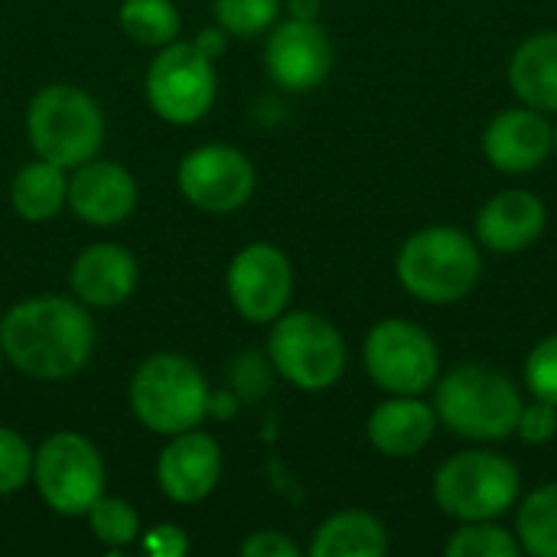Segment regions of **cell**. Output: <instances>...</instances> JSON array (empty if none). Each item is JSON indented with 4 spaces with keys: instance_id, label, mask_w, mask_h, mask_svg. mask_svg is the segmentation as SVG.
Here are the masks:
<instances>
[{
    "instance_id": "1",
    "label": "cell",
    "mask_w": 557,
    "mask_h": 557,
    "mask_svg": "<svg viewBox=\"0 0 557 557\" xmlns=\"http://www.w3.org/2000/svg\"><path fill=\"white\" fill-rule=\"evenodd\" d=\"M95 320L78 297L39 294L0 317L3 359L39 382L78 375L95 352Z\"/></svg>"
},
{
    "instance_id": "2",
    "label": "cell",
    "mask_w": 557,
    "mask_h": 557,
    "mask_svg": "<svg viewBox=\"0 0 557 557\" xmlns=\"http://www.w3.org/2000/svg\"><path fill=\"white\" fill-rule=\"evenodd\" d=\"M522 401V388L503 369L486 362H460L441 372L431 388L441 428L470 444H503L516 437Z\"/></svg>"
},
{
    "instance_id": "3",
    "label": "cell",
    "mask_w": 557,
    "mask_h": 557,
    "mask_svg": "<svg viewBox=\"0 0 557 557\" xmlns=\"http://www.w3.org/2000/svg\"><path fill=\"white\" fill-rule=\"evenodd\" d=\"M395 277L424 307H454L483 281V248L457 225H424L395 255Z\"/></svg>"
},
{
    "instance_id": "4",
    "label": "cell",
    "mask_w": 557,
    "mask_h": 557,
    "mask_svg": "<svg viewBox=\"0 0 557 557\" xmlns=\"http://www.w3.org/2000/svg\"><path fill=\"white\" fill-rule=\"evenodd\" d=\"M431 499L454 525L506 519L522 499V470L490 444H476L450 454L434 470Z\"/></svg>"
},
{
    "instance_id": "5",
    "label": "cell",
    "mask_w": 557,
    "mask_h": 557,
    "mask_svg": "<svg viewBox=\"0 0 557 557\" xmlns=\"http://www.w3.org/2000/svg\"><path fill=\"white\" fill-rule=\"evenodd\" d=\"M127 401L134 418L160 437L199 428L212 408L202 369L176 352H157L144 359L131 375Z\"/></svg>"
},
{
    "instance_id": "6",
    "label": "cell",
    "mask_w": 557,
    "mask_h": 557,
    "mask_svg": "<svg viewBox=\"0 0 557 557\" xmlns=\"http://www.w3.org/2000/svg\"><path fill=\"white\" fill-rule=\"evenodd\" d=\"M268 359L287 385L300 392H326L343 382L349 349L330 317L313 310H284L271 323Z\"/></svg>"
},
{
    "instance_id": "7",
    "label": "cell",
    "mask_w": 557,
    "mask_h": 557,
    "mask_svg": "<svg viewBox=\"0 0 557 557\" xmlns=\"http://www.w3.org/2000/svg\"><path fill=\"white\" fill-rule=\"evenodd\" d=\"M26 137L39 160L75 170L98 157L104 144V114L88 91L75 85H46L26 108Z\"/></svg>"
},
{
    "instance_id": "8",
    "label": "cell",
    "mask_w": 557,
    "mask_h": 557,
    "mask_svg": "<svg viewBox=\"0 0 557 557\" xmlns=\"http://www.w3.org/2000/svg\"><path fill=\"white\" fill-rule=\"evenodd\" d=\"M362 369L385 395H428L444 372L437 339L408 317H385L369 326Z\"/></svg>"
},
{
    "instance_id": "9",
    "label": "cell",
    "mask_w": 557,
    "mask_h": 557,
    "mask_svg": "<svg viewBox=\"0 0 557 557\" xmlns=\"http://www.w3.org/2000/svg\"><path fill=\"white\" fill-rule=\"evenodd\" d=\"M33 483L55 516L78 519L104 496V460L88 437L59 431L33 450Z\"/></svg>"
},
{
    "instance_id": "10",
    "label": "cell",
    "mask_w": 557,
    "mask_h": 557,
    "mask_svg": "<svg viewBox=\"0 0 557 557\" xmlns=\"http://www.w3.org/2000/svg\"><path fill=\"white\" fill-rule=\"evenodd\" d=\"M215 91H219L215 62L196 42H183V39L163 46L153 55L144 78L147 104L153 108L157 117L176 127L202 121L215 104Z\"/></svg>"
},
{
    "instance_id": "11",
    "label": "cell",
    "mask_w": 557,
    "mask_h": 557,
    "mask_svg": "<svg viewBox=\"0 0 557 557\" xmlns=\"http://www.w3.org/2000/svg\"><path fill=\"white\" fill-rule=\"evenodd\" d=\"M176 186L189 206L209 215H228L255 196L258 173L242 150L228 144H206L180 160Z\"/></svg>"
},
{
    "instance_id": "12",
    "label": "cell",
    "mask_w": 557,
    "mask_h": 557,
    "mask_svg": "<svg viewBox=\"0 0 557 557\" xmlns=\"http://www.w3.org/2000/svg\"><path fill=\"white\" fill-rule=\"evenodd\" d=\"M225 290L242 320L255 326L274 323L290 307L294 264L277 245L251 242L232 258L225 271Z\"/></svg>"
},
{
    "instance_id": "13",
    "label": "cell",
    "mask_w": 557,
    "mask_h": 557,
    "mask_svg": "<svg viewBox=\"0 0 557 557\" xmlns=\"http://www.w3.org/2000/svg\"><path fill=\"white\" fill-rule=\"evenodd\" d=\"M268 78L294 95L320 88L333 72V42L317 20L290 16L271 26L264 42Z\"/></svg>"
},
{
    "instance_id": "14",
    "label": "cell",
    "mask_w": 557,
    "mask_h": 557,
    "mask_svg": "<svg viewBox=\"0 0 557 557\" xmlns=\"http://www.w3.org/2000/svg\"><path fill=\"white\" fill-rule=\"evenodd\" d=\"M480 150L496 173L529 176L552 160V117L516 101L486 121Z\"/></svg>"
},
{
    "instance_id": "15",
    "label": "cell",
    "mask_w": 557,
    "mask_h": 557,
    "mask_svg": "<svg viewBox=\"0 0 557 557\" xmlns=\"http://www.w3.org/2000/svg\"><path fill=\"white\" fill-rule=\"evenodd\" d=\"M548 228V206L539 193L509 186L493 193L473 219V238L493 255H522L542 242Z\"/></svg>"
},
{
    "instance_id": "16",
    "label": "cell",
    "mask_w": 557,
    "mask_h": 557,
    "mask_svg": "<svg viewBox=\"0 0 557 557\" xmlns=\"http://www.w3.org/2000/svg\"><path fill=\"white\" fill-rule=\"evenodd\" d=\"M222 480V447L212 434L193 428L173 434L157 457V486L176 506H196L215 493Z\"/></svg>"
},
{
    "instance_id": "17",
    "label": "cell",
    "mask_w": 557,
    "mask_h": 557,
    "mask_svg": "<svg viewBox=\"0 0 557 557\" xmlns=\"http://www.w3.org/2000/svg\"><path fill=\"white\" fill-rule=\"evenodd\" d=\"M65 206L95 228H111L137 209V180L114 160H85L69 176Z\"/></svg>"
},
{
    "instance_id": "18",
    "label": "cell",
    "mask_w": 557,
    "mask_h": 557,
    "mask_svg": "<svg viewBox=\"0 0 557 557\" xmlns=\"http://www.w3.org/2000/svg\"><path fill=\"white\" fill-rule=\"evenodd\" d=\"M441 431L437 411L424 395H385L366 418V441L388 460L421 457Z\"/></svg>"
},
{
    "instance_id": "19",
    "label": "cell",
    "mask_w": 557,
    "mask_h": 557,
    "mask_svg": "<svg viewBox=\"0 0 557 557\" xmlns=\"http://www.w3.org/2000/svg\"><path fill=\"white\" fill-rule=\"evenodd\" d=\"M137 258L111 242L101 245H88L69 271V287L72 297H78L85 307H121L124 300H131V294L137 290Z\"/></svg>"
},
{
    "instance_id": "20",
    "label": "cell",
    "mask_w": 557,
    "mask_h": 557,
    "mask_svg": "<svg viewBox=\"0 0 557 557\" xmlns=\"http://www.w3.org/2000/svg\"><path fill=\"white\" fill-rule=\"evenodd\" d=\"M506 78H509L516 101L548 117L557 114V29L529 33L512 49Z\"/></svg>"
},
{
    "instance_id": "21",
    "label": "cell",
    "mask_w": 557,
    "mask_h": 557,
    "mask_svg": "<svg viewBox=\"0 0 557 557\" xmlns=\"http://www.w3.org/2000/svg\"><path fill=\"white\" fill-rule=\"evenodd\" d=\"M307 552L310 557H385L392 552V535L379 516L343 509L317 525Z\"/></svg>"
},
{
    "instance_id": "22",
    "label": "cell",
    "mask_w": 557,
    "mask_h": 557,
    "mask_svg": "<svg viewBox=\"0 0 557 557\" xmlns=\"http://www.w3.org/2000/svg\"><path fill=\"white\" fill-rule=\"evenodd\" d=\"M69 196V176L62 166L49 160H33L26 163L10 186V202L13 212L26 222H49L62 212Z\"/></svg>"
},
{
    "instance_id": "23",
    "label": "cell",
    "mask_w": 557,
    "mask_h": 557,
    "mask_svg": "<svg viewBox=\"0 0 557 557\" xmlns=\"http://www.w3.org/2000/svg\"><path fill=\"white\" fill-rule=\"evenodd\" d=\"M516 539L522 555L557 557V480H548L516 503Z\"/></svg>"
},
{
    "instance_id": "24",
    "label": "cell",
    "mask_w": 557,
    "mask_h": 557,
    "mask_svg": "<svg viewBox=\"0 0 557 557\" xmlns=\"http://www.w3.org/2000/svg\"><path fill=\"white\" fill-rule=\"evenodd\" d=\"M117 20L134 42L150 49L176 42L183 29V16L173 0H121Z\"/></svg>"
},
{
    "instance_id": "25",
    "label": "cell",
    "mask_w": 557,
    "mask_h": 557,
    "mask_svg": "<svg viewBox=\"0 0 557 557\" xmlns=\"http://www.w3.org/2000/svg\"><path fill=\"white\" fill-rule=\"evenodd\" d=\"M447 557H522V545L512 529L499 519L490 522H457L444 542Z\"/></svg>"
},
{
    "instance_id": "26",
    "label": "cell",
    "mask_w": 557,
    "mask_h": 557,
    "mask_svg": "<svg viewBox=\"0 0 557 557\" xmlns=\"http://www.w3.org/2000/svg\"><path fill=\"white\" fill-rule=\"evenodd\" d=\"M88 529L91 535L104 545V548H127L140 539V516L137 509L121 499V496H101L88 512Z\"/></svg>"
},
{
    "instance_id": "27",
    "label": "cell",
    "mask_w": 557,
    "mask_h": 557,
    "mask_svg": "<svg viewBox=\"0 0 557 557\" xmlns=\"http://www.w3.org/2000/svg\"><path fill=\"white\" fill-rule=\"evenodd\" d=\"M284 10V0H212L215 26L235 39H251L268 33Z\"/></svg>"
},
{
    "instance_id": "28",
    "label": "cell",
    "mask_w": 557,
    "mask_h": 557,
    "mask_svg": "<svg viewBox=\"0 0 557 557\" xmlns=\"http://www.w3.org/2000/svg\"><path fill=\"white\" fill-rule=\"evenodd\" d=\"M522 382L532 398L557 405V333L539 339L529 349V356L522 362Z\"/></svg>"
},
{
    "instance_id": "29",
    "label": "cell",
    "mask_w": 557,
    "mask_h": 557,
    "mask_svg": "<svg viewBox=\"0 0 557 557\" xmlns=\"http://www.w3.org/2000/svg\"><path fill=\"white\" fill-rule=\"evenodd\" d=\"M33 480V447L13 428L0 424V496L20 493Z\"/></svg>"
},
{
    "instance_id": "30",
    "label": "cell",
    "mask_w": 557,
    "mask_h": 557,
    "mask_svg": "<svg viewBox=\"0 0 557 557\" xmlns=\"http://www.w3.org/2000/svg\"><path fill=\"white\" fill-rule=\"evenodd\" d=\"M516 437L529 447H545L557 437V405L542 398H525L519 421H516Z\"/></svg>"
},
{
    "instance_id": "31",
    "label": "cell",
    "mask_w": 557,
    "mask_h": 557,
    "mask_svg": "<svg viewBox=\"0 0 557 557\" xmlns=\"http://www.w3.org/2000/svg\"><path fill=\"white\" fill-rule=\"evenodd\" d=\"M242 557H300V545L284 532L264 529V532H251L242 542Z\"/></svg>"
},
{
    "instance_id": "32",
    "label": "cell",
    "mask_w": 557,
    "mask_h": 557,
    "mask_svg": "<svg viewBox=\"0 0 557 557\" xmlns=\"http://www.w3.org/2000/svg\"><path fill=\"white\" fill-rule=\"evenodd\" d=\"M140 548L153 557H183L189 552V539L180 525L166 522V525H153L150 532H144Z\"/></svg>"
},
{
    "instance_id": "33",
    "label": "cell",
    "mask_w": 557,
    "mask_h": 557,
    "mask_svg": "<svg viewBox=\"0 0 557 557\" xmlns=\"http://www.w3.org/2000/svg\"><path fill=\"white\" fill-rule=\"evenodd\" d=\"M225 39H228V33H225L222 26H212V29H202L193 42H196V46H199L212 62H215V59L225 52Z\"/></svg>"
},
{
    "instance_id": "34",
    "label": "cell",
    "mask_w": 557,
    "mask_h": 557,
    "mask_svg": "<svg viewBox=\"0 0 557 557\" xmlns=\"http://www.w3.org/2000/svg\"><path fill=\"white\" fill-rule=\"evenodd\" d=\"M287 3H290V16L317 20V7H320V0H287Z\"/></svg>"
},
{
    "instance_id": "35",
    "label": "cell",
    "mask_w": 557,
    "mask_h": 557,
    "mask_svg": "<svg viewBox=\"0 0 557 557\" xmlns=\"http://www.w3.org/2000/svg\"><path fill=\"white\" fill-rule=\"evenodd\" d=\"M552 157L557 160V117L552 121Z\"/></svg>"
},
{
    "instance_id": "36",
    "label": "cell",
    "mask_w": 557,
    "mask_h": 557,
    "mask_svg": "<svg viewBox=\"0 0 557 557\" xmlns=\"http://www.w3.org/2000/svg\"><path fill=\"white\" fill-rule=\"evenodd\" d=\"M0 362H3V349H0Z\"/></svg>"
}]
</instances>
